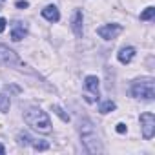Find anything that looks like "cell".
I'll use <instances>...</instances> for the list:
<instances>
[{"instance_id": "6da1fadb", "label": "cell", "mask_w": 155, "mask_h": 155, "mask_svg": "<svg viewBox=\"0 0 155 155\" xmlns=\"http://www.w3.org/2000/svg\"><path fill=\"white\" fill-rule=\"evenodd\" d=\"M81 137H82V144L86 148L88 153H102V144H101V139L97 135V130L93 128V124L84 119L81 122Z\"/></svg>"}, {"instance_id": "7a4b0ae2", "label": "cell", "mask_w": 155, "mask_h": 155, "mask_svg": "<svg viewBox=\"0 0 155 155\" xmlns=\"http://www.w3.org/2000/svg\"><path fill=\"white\" fill-rule=\"evenodd\" d=\"M24 120L37 131L40 133H49L51 131V120L48 117L46 111H42L40 108H28L24 111Z\"/></svg>"}, {"instance_id": "3957f363", "label": "cell", "mask_w": 155, "mask_h": 155, "mask_svg": "<svg viewBox=\"0 0 155 155\" xmlns=\"http://www.w3.org/2000/svg\"><path fill=\"white\" fill-rule=\"evenodd\" d=\"M131 95L135 99L142 101H153L155 99V81L151 77H144V79H137L131 84Z\"/></svg>"}, {"instance_id": "277c9868", "label": "cell", "mask_w": 155, "mask_h": 155, "mask_svg": "<svg viewBox=\"0 0 155 155\" xmlns=\"http://www.w3.org/2000/svg\"><path fill=\"white\" fill-rule=\"evenodd\" d=\"M84 99L88 102H97L99 101V79L95 75H88L84 79Z\"/></svg>"}, {"instance_id": "5b68a950", "label": "cell", "mask_w": 155, "mask_h": 155, "mask_svg": "<svg viewBox=\"0 0 155 155\" xmlns=\"http://www.w3.org/2000/svg\"><path fill=\"white\" fill-rule=\"evenodd\" d=\"M140 130H142V137L146 140H150L155 135V115L146 111L140 115Z\"/></svg>"}, {"instance_id": "8992f818", "label": "cell", "mask_w": 155, "mask_h": 155, "mask_svg": "<svg viewBox=\"0 0 155 155\" xmlns=\"http://www.w3.org/2000/svg\"><path fill=\"white\" fill-rule=\"evenodd\" d=\"M97 33H99L101 38L111 40V38H115L119 33H122V26H120V24H104V26H101V28L97 29Z\"/></svg>"}, {"instance_id": "52a82bcc", "label": "cell", "mask_w": 155, "mask_h": 155, "mask_svg": "<svg viewBox=\"0 0 155 155\" xmlns=\"http://www.w3.org/2000/svg\"><path fill=\"white\" fill-rule=\"evenodd\" d=\"M0 64H4V66H15V64H20L17 53L13 49H9L8 46L4 44H0Z\"/></svg>"}, {"instance_id": "ba28073f", "label": "cell", "mask_w": 155, "mask_h": 155, "mask_svg": "<svg viewBox=\"0 0 155 155\" xmlns=\"http://www.w3.org/2000/svg\"><path fill=\"white\" fill-rule=\"evenodd\" d=\"M26 35H28V24L22 22V20H15V22L11 24V38H13L15 42H18V40H22Z\"/></svg>"}, {"instance_id": "9c48e42d", "label": "cell", "mask_w": 155, "mask_h": 155, "mask_svg": "<svg viewBox=\"0 0 155 155\" xmlns=\"http://www.w3.org/2000/svg\"><path fill=\"white\" fill-rule=\"evenodd\" d=\"M82 22H84V15H82L81 9H77L73 13V17H71V29H73V33H75L77 38L82 37Z\"/></svg>"}, {"instance_id": "30bf717a", "label": "cell", "mask_w": 155, "mask_h": 155, "mask_svg": "<svg viewBox=\"0 0 155 155\" xmlns=\"http://www.w3.org/2000/svg\"><path fill=\"white\" fill-rule=\"evenodd\" d=\"M42 17H44L48 22H58V20H60V13H58L57 6H51V4L42 9Z\"/></svg>"}, {"instance_id": "8fae6325", "label": "cell", "mask_w": 155, "mask_h": 155, "mask_svg": "<svg viewBox=\"0 0 155 155\" xmlns=\"http://www.w3.org/2000/svg\"><path fill=\"white\" fill-rule=\"evenodd\" d=\"M133 57H135V48H131V46L122 48V49L119 51V55H117V58H119L120 64H130V62L133 60Z\"/></svg>"}, {"instance_id": "7c38bea8", "label": "cell", "mask_w": 155, "mask_h": 155, "mask_svg": "<svg viewBox=\"0 0 155 155\" xmlns=\"http://www.w3.org/2000/svg\"><path fill=\"white\" fill-rule=\"evenodd\" d=\"M9 106H11V101L8 97V93H0V111L8 113L9 111Z\"/></svg>"}, {"instance_id": "4fadbf2b", "label": "cell", "mask_w": 155, "mask_h": 155, "mask_svg": "<svg viewBox=\"0 0 155 155\" xmlns=\"http://www.w3.org/2000/svg\"><path fill=\"white\" fill-rule=\"evenodd\" d=\"M117 106H115V102L113 101H104V102H101V106H99V111L102 113V115H106V113H110V111H113Z\"/></svg>"}, {"instance_id": "5bb4252c", "label": "cell", "mask_w": 155, "mask_h": 155, "mask_svg": "<svg viewBox=\"0 0 155 155\" xmlns=\"http://www.w3.org/2000/svg\"><path fill=\"white\" fill-rule=\"evenodd\" d=\"M51 110H53V111H55V113H57V115L64 120V122H69V115H68V113H66V111L58 106V104H53V106H51Z\"/></svg>"}, {"instance_id": "9a60e30c", "label": "cell", "mask_w": 155, "mask_h": 155, "mask_svg": "<svg viewBox=\"0 0 155 155\" xmlns=\"http://www.w3.org/2000/svg\"><path fill=\"white\" fill-rule=\"evenodd\" d=\"M153 17H155V8H151V6L146 8V9L140 13V20H151Z\"/></svg>"}, {"instance_id": "2e32d148", "label": "cell", "mask_w": 155, "mask_h": 155, "mask_svg": "<svg viewBox=\"0 0 155 155\" xmlns=\"http://www.w3.org/2000/svg\"><path fill=\"white\" fill-rule=\"evenodd\" d=\"M17 140H18V144H20V146H28V144H31V142H33V139H31L28 133H18Z\"/></svg>"}, {"instance_id": "e0dca14e", "label": "cell", "mask_w": 155, "mask_h": 155, "mask_svg": "<svg viewBox=\"0 0 155 155\" xmlns=\"http://www.w3.org/2000/svg\"><path fill=\"white\" fill-rule=\"evenodd\" d=\"M31 146H33L35 150H38V151H44V150L49 148V142H46V140H33Z\"/></svg>"}, {"instance_id": "ac0fdd59", "label": "cell", "mask_w": 155, "mask_h": 155, "mask_svg": "<svg viewBox=\"0 0 155 155\" xmlns=\"http://www.w3.org/2000/svg\"><path fill=\"white\" fill-rule=\"evenodd\" d=\"M18 9H26L28 6H29V2H28V0H17V4H15Z\"/></svg>"}, {"instance_id": "d6986e66", "label": "cell", "mask_w": 155, "mask_h": 155, "mask_svg": "<svg viewBox=\"0 0 155 155\" xmlns=\"http://www.w3.org/2000/svg\"><path fill=\"white\" fill-rule=\"evenodd\" d=\"M126 130H128V128H126L124 122H119V124H117V133H126Z\"/></svg>"}, {"instance_id": "ffe728a7", "label": "cell", "mask_w": 155, "mask_h": 155, "mask_svg": "<svg viewBox=\"0 0 155 155\" xmlns=\"http://www.w3.org/2000/svg\"><path fill=\"white\" fill-rule=\"evenodd\" d=\"M6 26H8V22H6V18H2V17H0V33H4V29H6Z\"/></svg>"}, {"instance_id": "44dd1931", "label": "cell", "mask_w": 155, "mask_h": 155, "mask_svg": "<svg viewBox=\"0 0 155 155\" xmlns=\"http://www.w3.org/2000/svg\"><path fill=\"white\" fill-rule=\"evenodd\" d=\"M4 151H6V150H4V146H0V153H4Z\"/></svg>"}]
</instances>
